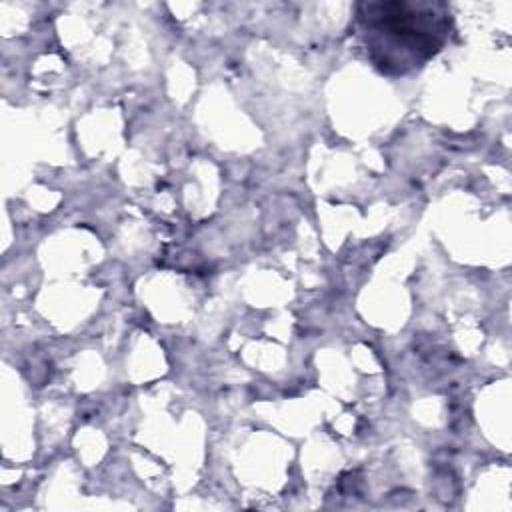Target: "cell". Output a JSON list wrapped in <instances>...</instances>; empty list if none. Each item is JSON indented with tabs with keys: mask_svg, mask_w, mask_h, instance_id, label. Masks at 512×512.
<instances>
[{
	"mask_svg": "<svg viewBox=\"0 0 512 512\" xmlns=\"http://www.w3.org/2000/svg\"><path fill=\"white\" fill-rule=\"evenodd\" d=\"M358 16L368 52L382 70L422 64L442 48L448 32V12L440 4H362Z\"/></svg>",
	"mask_w": 512,
	"mask_h": 512,
	"instance_id": "6da1fadb",
	"label": "cell"
}]
</instances>
